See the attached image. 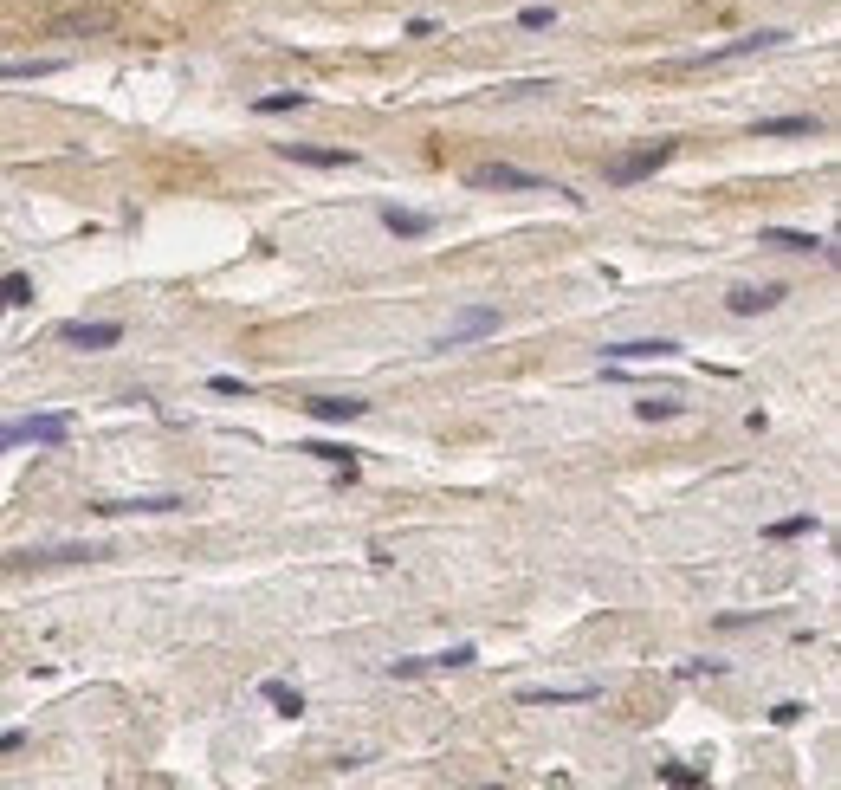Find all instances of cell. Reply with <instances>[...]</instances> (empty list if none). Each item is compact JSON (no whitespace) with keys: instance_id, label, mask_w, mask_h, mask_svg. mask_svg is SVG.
<instances>
[{"instance_id":"obj_23","label":"cell","mask_w":841,"mask_h":790,"mask_svg":"<svg viewBox=\"0 0 841 790\" xmlns=\"http://www.w3.org/2000/svg\"><path fill=\"white\" fill-rule=\"evenodd\" d=\"M634 415H641V421H667V415H680V402H673V395H654V402H634Z\"/></svg>"},{"instance_id":"obj_7","label":"cell","mask_w":841,"mask_h":790,"mask_svg":"<svg viewBox=\"0 0 841 790\" xmlns=\"http://www.w3.org/2000/svg\"><path fill=\"white\" fill-rule=\"evenodd\" d=\"M770 305H783V285H732V292H725V311H732V318H757V311H770Z\"/></svg>"},{"instance_id":"obj_10","label":"cell","mask_w":841,"mask_h":790,"mask_svg":"<svg viewBox=\"0 0 841 790\" xmlns=\"http://www.w3.org/2000/svg\"><path fill=\"white\" fill-rule=\"evenodd\" d=\"M680 344H667V337H628V344H609L602 357L609 363H660V357H673Z\"/></svg>"},{"instance_id":"obj_19","label":"cell","mask_w":841,"mask_h":790,"mask_svg":"<svg viewBox=\"0 0 841 790\" xmlns=\"http://www.w3.org/2000/svg\"><path fill=\"white\" fill-rule=\"evenodd\" d=\"M473 661H479V648H473V642H453L447 655H421L427 674H447V667H473Z\"/></svg>"},{"instance_id":"obj_13","label":"cell","mask_w":841,"mask_h":790,"mask_svg":"<svg viewBox=\"0 0 841 790\" xmlns=\"http://www.w3.org/2000/svg\"><path fill=\"white\" fill-rule=\"evenodd\" d=\"M188 506V499L182 493H156V499H104V519H123V512H182Z\"/></svg>"},{"instance_id":"obj_22","label":"cell","mask_w":841,"mask_h":790,"mask_svg":"<svg viewBox=\"0 0 841 790\" xmlns=\"http://www.w3.org/2000/svg\"><path fill=\"white\" fill-rule=\"evenodd\" d=\"M26 298H33V279H26V272H7V279H0V311L26 305Z\"/></svg>"},{"instance_id":"obj_24","label":"cell","mask_w":841,"mask_h":790,"mask_svg":"<svg viewBox=\"0 0 841 790\" xmlns=\"http://www.w3.org/2000/svg\"><path fill=\"white\" fill-rule=\"evenodd\" d=\"M518 26H525V33H544V26H557V7H525Z\"/></svg>"},{"instance_id":"obj_4","label":"cell","mask_w":841,"mask_h":790,"mask_svg":"<svg viewBox=\"0 0 841 790\" xmlns=\"http://www.w3.org/2000/svg\"><path fill=\"white\" fill-rule=\"evenodd\" d=\"M59 344H78V350H117V344H123V324H117V318H98V324L72 318V324H59Z\"/></svg>"},{"instance_id":"obj_29","label":"cell","mask_w":841,"mask_h":790,"mask_svg":"<svg viewBox=\"0 0 841 790\" xmlns=\"http://www.w3.org/2000/svg\"><path fill=\"white\" fill-rule=\"evenodd\" d=\"M7 447H20V428H13V421H0V454H7Z\"/></svg>"},{"instance_id":"obj_3","label":"cell","mask_w":841,"mask_h":790,"mask_svg":"<svg viewBox=\"0 0 841 790\" xmlns=\"http://www.w3.org/2000/svg\"><path fill=\"white\" fill-rule=\"evenodd\" d=\"M499 331V305H466L460 318L447 324V331L434 337V350H460V344H473V337H492Z\"/></svg>"},{"instance_id":"obj_20","label":"cell","mask_w":841,"mask_h":790,"mask_svg":"<svg viewBox=\"0 0 841 790\" xmlns=\"http://www.w3.org/2000/svg\"><path fill=\"white\" fill-rule=\"evenodd\" d=\"M259 693H266V700L279 706L285 719H298V713H305V693H298V687H285V680H266V687H259Z\"/></svg>"},{"instance_id":"obj_5","label":"cell","mask_w":841,"mask_h":790,"mask_svg":"<svg viewBox=\"0 0 841 790\" xmlns=\"http://www.w3.org/2000/svg\"><path fill=\"white\" fill-rule=\"evenodd\" d=\"M285 162H305V169H356V149H317V143H279Z\"/></svg>"},{"instance_id":"obj_26","label":"cell","mask_w":841,"mask_h":790,"mask_svg":"<svg viewBox=\"0 0 841 790\" xmlns=\"http://www.w3.org/2000/svg\"><path fill=\"white\" fill-rule=\"evenodd\" d=\"M660 784H706V771H693V765H667V771H660Z\"/></svg>"},{"instance_id":"obj_17","label":"cell","mask_w":841,"mask_h":790,"mask_svg":"<svg viewBox=\"0 0 841 790\" xmlns=\"http://www.w3.org/2000/svg\"><path fill=\"white\" fill-rule=\"evenodd\" d=\"M311 104V91H266V98H253V111L259 117H285V111H305Z\"/></svg>"},{"instance_id":"obj_25","label":"cell","mask_w":841,"mask_h":790,"mask_svg":"<svg viewBox=\"0 0 841 790\" xmlns=\"http://www.w3.org/2000/svg\"><path fill=\"white\" fill-rule=\"evenodd\" d=\"M803 713H809L803 700H777V706H770V726H796V719H803Z\"/></svg>"},{"instance_id":"obj_28","label":"cell","mask_w":841,"mask_h":790,"mask_svg":"<svg viewBox=\"0 0 841 790\" xmlns=\"http://www.w3.org/2000/svg\"><path fill=\"white\" fill-rule=\"evenodd\" d=\"M20 745H26V732H0V758H7V752H20Z\"/></svg>"},{"instance_id":"obj_21","label":"cell","mask_w":841,"mask_h":790,"mask_svg":"<svg viewBox=\"0 0 841 790\" xmlns=\"http://www.w3.org/2000/svg\"><path fill=\"white\" fill-rule=\"evenodd\" d=\"M809 531H822V519H809V512H790V519L764 525V538H809Z\"/></svg>"},{"instance_id":"obj_6","label":"cell","mask_w":841,"mask_h":790,"mask_svg":"<svg viewBox=\"0 0 841 790\" xmlns=\"http://www.w3.org/2000/svg\"><path fill=\"white\" fill-rule=\"evenodd\" d=\"M790 33H744L732 39V46H712V52H699V59H686V65H732V59H751V52H764V46H783Z\"/></svg>"},{"instance_id":"obj_1","label":"cell","mask_w":841,"mask_h":790,"mask_svg":"<svg viewBox=\"0 0 841 790\" xmlns=\"http://www.w3.org/2000/svg\"><path fill=\"white\" fill-rule=\"evenodd\" d=\"M466 182H473V188H525V195H563V201H583V195H570L563 182H544V175L512 169V162H479V169H466Z\"/></svg>"},{"instance_id":"obj_27","label":"cell","mask_w":841,"mask_h":790,"mask_svg":"<svg viewBox=\"0 0 841 790\" xmlns=\"http://www.w3.org/2000/svg\"><path fill=\"white\" fill-rule=\"evenodd\" d=\"M208 389H214V395H253L240 376H208Z\"/></svg>"},{"instance_id":"obj_14","label":"cell","mask_w":841,"mask_h":790,"mask_svg":"<svg viewBox=\"0 0 841 790\" xmlns=\"http://www.w3.org/2000/svg\"><path fill=\"white\" fill-rule=\"evenodd\" d=\"M757 136H822V117L796 111V117H757Z\"/></svg>"},{"instance_id":"obj_9","label":"cell","mask_w":841,"mask_h":790,"mask_svg":"<svg viewBox=\"0 0 841 790\" xmlns=\"http://www.w3.org/2000/svg\"><path fill=\"white\" fill-rule=\"evenodd\" d=\"M518 700L525 706H589V700H602V687L596 680H583V687H525Z\"/></svg>"},{"instance_id":"obj_2","label":"cell","mask_w":841,"mask_h":790,"mask_svg":"<svg viewBox=\"0 0 841 790\" xmlns=\"http://www.w3.org/2000/svg\"><path fill=\"white\" fill-rule=\"evenodd\" d=\"M673 156H680V143H673V136H660V143H647V149L615 156V162H609V182H615V188H634V182H647L654 169H667Z\"/></svg>"},{"instance_id":"obj_12","label":"cell","mask_w":841,"mask_h":790,"mask_svg":"<svg viewBox=\"0 0 841 790\" xmlns=\"http://www.w3.org/2000/svg\"><path fill=\"white\" fill-rule=\"evenodd\" d=\"M311 421H363L369 415V402L363 395H311Z\"/></svg>"},{"instance_id":"obj_11","label":"cell","mask_w":841,"mask_h":790,"mask_svg":"<svg viewBox=\"0 0 841 790\" xmlns=\"http://www.w3.org/2000/svg\"><path fill=\"white\" fill-rule=\"evenodd\" d=\"M20 428V441H33V447H59L65 434H72V415H26V421H13Z\"/></svg>"},{"instance_id":"obj_15","label":"cell","mask_w":841,"mask_h":790,"mask_svg":"<svg viewBox=\"0 0 841 790\" xmlns=\"http://www.w3.org/2000/svg\"><path fill=\"white\" fill-rule=\"evenodd\" d=\"M764 247H783V253H829V240H816V234H796V227H764Z\"/></svg>"},{"instance_id":"obj_18","label":"cell","mask_w":841,"mask_h":790,"mask_svg":"<svg viewBox=\"0 0 841 790\" xmlns=\"http://www.w3.org/2000/svg\"><path fill=\"white\" fill-rule=\"evenodd\" d=\"M85 557H91L85 544H59V551H20V557H13V564L26 570V564H85Z\"/></svg>"},{"instance_id":"obj_16","label":"cell","mask_w":841,"mask_h":790,"mask_svg":"<svg viewBox=\"0 0 841 790\" xmlns=\"http://www.w3.org/2000/svg\"><path fill=\"white\" fill-rule=\"evenodd\" d=\"M65 59H0V85L7 78H59Z\"/></svg>"},{"instance_id":"obj_8","label":"cell","mask_w":841,"mask_h":790,"mask_svg":"<svg viewBox=\"0 0 841 790\" xmlns=\"http://www.w3.org/2000/svg\"><path fill=\"white\" fill-rule=\"evenodd\" d=\"M382 227H389L395 240H427L434 234V214H421V208H395V201H382Z\"/></svg>"}]
</instances>
